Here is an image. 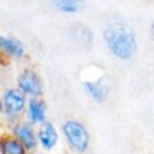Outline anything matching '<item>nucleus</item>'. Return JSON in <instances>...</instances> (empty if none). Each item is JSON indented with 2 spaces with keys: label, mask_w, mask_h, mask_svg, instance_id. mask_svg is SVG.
<instances>
[{
  "label": "nucleus",
  "mask_w": 154,
  "mask_h": 154,
  "mask_svg": "<svg viewBox=\"0 0 154 154\" xmlns=\"http://www.w3.org/2000/svg\"><path fill=\"white\" fill-rule=\"evenodd\" d=\"M2 108H4V102H2L1 100H0V112L2 111Z\"/></svg>",
  "instance_id": "14"
},
{
  "label": "nucleus",
  "mask_w": 154,
  "mask_h": 154,
  "mask_svg": "<svg viewBox=\"0 0 154 154\" xmlns=\"http://www.w3.org/2000/svg\"><path fill=\"white\" fill-rule=\"evenodd\" d=\"M63 132L71 146L77 153H83L89 147V132L85 126L77 120H67L63 125Z\"/></svg>",
  "instance_id": "2"
},
{
  "label": "nucleus",
  "mask_w": 154,
  "mask_h": 154,
  "mask_svg": "<svg viewBox=\"0 0 154 154\" xmlns=\"http://www.w3.org/2000/svg\"><path fill=\"white\" fill-rule=\"evenodd\" d=\"M28 118L32 124L36 123H45L46 120V108L42 101L38 99H31L29 101L28 108Z\"/></svg>",
  "instance_id": "9"
},
{
  "label": "nucleus",
  "mask_w": 154,
  "mask_h": 154,
  "mask_svg": "<svg viewBox=\"0 0 154 154\" xmlns=\"http://www.w3.org/2000/svg\"><path fill=\"white\" fill-rule=\"evenodd\" d=\"M0 51L7 54L8 57L18 58V59L23 58L25 54V48L22 45V42H19L16 38L2 35H0Z\"/></svg>",
  "instance_id": "6"
},
{
  "label": "nucleus",
  "mask_w": 154,
  "mask_h": 154,
  "mask_svg": "<svg viewBox=\"0 0 154 154\" xmlns=\"http://www.w3.org/2000/svg\"><path fill=\"white\" fill-rule=\"evenodd\" d=\"M18 87L19 89L28 95L38 96L42 94V83L40 77L31 70H24L18 76Z\"/></svg>",
  "instance_id": "3"
},
{
  "label": "nucleus",
  "mask_w": 154,
  "mask_h": 154,
  "mask_svg": "<svg viewBox=\"0 0 154 154\" xmlns=\"http://www.w3.org/2000/svg\"><path fill=\"white\" fill-rule=\"evenodd\" d=\"M37 138L46 150H51L57 144L59 136L52 123H43L37 131Z\"/></svg>",
  "instance_id": "5"
},
{
  "label": "nucleus",
  "mask_w": 154,
  "mask_h": 154,
  "mask_svg": "<svg viewBox=\"0 0 154 154\" xmlns=\"http://www.w3.org/2000/svg\"><path fill=\"white\" fill-rule=\"evenodd\" d=\"M13 134H14L16 138L19 140L24 144V147L26 149L31 150V149H34L36 147V144H37L36 136H35V134H34V131H32V129L30 126L23 125V124H18V125L14 126Z\"/></svg>",
  "instance_id": "7"
},
{
  "label": "nucleus",
  "mask_w": 154,
  "mask_h": 154,
  "mask_svg": "<svg viewBox=\"0 0 154 154\" xmlns=\"http://www.w3.org/2000/svg\"><path fill=\"white\" fill-rule=\"evenodd\" d=\"M24 144L17 138H5L0 143L1 154H25Z\"/></svg>",
  "instance_id": "11"
},
{
  "label": "nucleus",
  "mask_w": 154,
  "mask_h": 154,
  "mask_svg": "<svg viewBox=\"0 0 154 154\" xmlns=\"http://www.w3.org/2000/svg\"><path fill=\"white\" fill-rule=\"evenodd\" d=\"M149 36H150V40L154 42V19L152 20V24L149 26Z\"/></svg>",
  "instance_id": "13"
},
{
  "label": "nucleus",
  "mask_w": 154,
  "mask_h": 154,
  "mask_svg": "<svg viewBox=\"0 0 154 154\" xmlns=\"http://www.w3.org/2000/svg\"><path fill=\"white\" fill-rule=\"evenodd\" d=\"M103 40L108 51L118 59L129 60L137 52L134 30L123 23H114L103 30Z\"/></svg>",
  "instance_id": "1"
},
{
  "label": "nucleus",
  "mask_w": 154,
  "mask_h": 154,
  "mask_svg": "<svg viewBox=\"0 0 154 154\" xmlns=\"http://www.w3.org/2000/svg\"><path fill=\"white\" fill-rule=\"evenodd\" d=\"M53 7L63 13H77L85 6V0H52Z\"/></svg>",
  "instance_id": "10"
},
{
  "label": "nucleus",
  "mask_w": 154,
  "mask_h": 154,
  "mask_svg": "<svg viewBox=\"0 0 154 154\" xmlns=\"http://www.w3.org/2000/svg\"><path fill=\"white\" fill-rule=\"evenodd\" d=\"M83 89L84 91L95 101L97 102H102L106 100L107 94H108V89L105 84H102L101 82H83Z\"/></svg>",
  "instance_id": "8"
},
{
  "label": "nucleus",
  "mask_w": 154,
  "mask_h": 154,
  "mask_svg": "<svg viewBox=\"0 0 154 154\" xmlns=\"http://www.w3.org/2000/svg\"><path fill=\"white\" fill-rule=\"evenodd\" d=\"M73 36L77 41L83 43H90L93 40V32L84 25H76L73 28Z\"/></svg>",
  "instance_id": "12"
},
{
  "label": "nucleus",
  "mask_w": 154,
  "mask_h": 154,
  "mask_svg": "<svg viewBox=\"0 0 154 154\" xmlns=\"http://www.w3.org/2000/svg\"><path fill=\"white\" fill-rule=\"evenodd\" d=\"M25 107V96L20 89H10L4 95V108L7 114L20 113Z\"/></svg>",
  "instance_id": "4"
}]
</instances>
